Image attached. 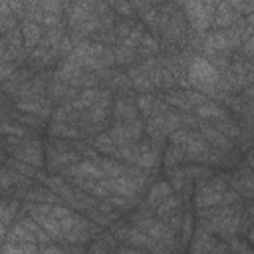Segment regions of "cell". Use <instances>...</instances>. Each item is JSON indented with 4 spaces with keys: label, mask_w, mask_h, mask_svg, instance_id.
<instances>
[{
    "label": "cell",
    "mask_w": 254,
    "mask_h": 254,
    "mask_svg": "<svg viewBox=\"0 0 254 254\" xmlns=\"http://www.w3.org/2000/svg\"><path fill=\"white\" fill-rule=\"evenodd\" d=\"M196 131L206 139V143H208L210 147H214V149H218V151H222V153H228V151L232 149V141H230L224 133H220L214 125L198 123V125H196Z\"/></svg>",
    "instance_id": "12"
},
{
    "label": "cell",
    "mask_w": 254,
    "mask_h": 254,
    "mask_svg": "<svg viewBox=\"0 0 254 254\" xmlns=\"http://www.w3.org/2000/svg\"><path fill=\"white\" fill-rule=\"evenodd\" d=\"M127 77H129V81H131V87H133V89H137L139 93H149V91H153V89H155V85L151 83L149 75L145 73V69H143L141 65L131 67Z\"/></svg>",
    "instance_id": "22"
},
{
    "label": "cell",
    "mask_w": 254,
    "mask_h": 254,
    "mask_svg": "<svg viewBox=\"0 0 254 254\" xmlns=\"http://www.w3.org/2000/svg\"><path fill=\"white\" fill-rule=\"evenodd\" d=\"M109 135L115 139L117 145L123 143H135L141 139L143 135V121L141 119H133V121H115Z\"/></svg>",
    "instance_id": "9"
},
{
    "label": "cell",
    "mask_w": 254,
    "mask_h": 254,
    "mask_svg": "<svg viewBox=\"0 0 254 254\" xmlns=\"http://www.w3.org/2000/svg\"><path fill=\"white\" fill-rule=\"evenodd\" d=\"M179 206H181V198L171 194V196H167L163 202H159V204L153 208V216H157V218H165V216H169L171 212L179 210Z\"/></svg>",
    "instance_id": "28"
},
{
    "label": "cell",
    "mask_w": 254,
    "mask_h": 254,
    "mask_svg": "<svg viewBox=\"0 0 254 254\" xmlns=\"http://www.w3.org/2000/svg\"><path fill=\"white\" fill-rule=\"evenodd\" d=\"M14 159L28 163L32 167H40L44 163V151L38 139H30V137H8V143L4 145Z\"/></svg>",
    "instance_id": "4"
},
{
    "label": "cell",
    "mask_w": 254,
    "mask_h": 254,
    "mask_svg": "<svg viewBox=\"0 0 254 254\" xmlns=\"http://www.w3.org/2000/svg\"><path fill=\"white\" fill-rule=\"evenodd\" d=\"M16 214H18V204L16 202L0 200V240L6 238V232L12 226V220L16 218Z\"/></svg>",
    "instance_id": "24"
},
{
    "label": "cell",
    "mask_w": 254,
    "mask_h": 254,
    "mask_svg": "<svg viewBox=\"0 0 254 254\" xmlns=\"http://www.w3.org/2000/svg\"><path fill=\"white\" fill-rule=\"evenodd\" d=\"M135 226L141 228L149 238H153L159 246V252H169L175 248V232L165 224L163 218H157L153 214H137L135 218Z\"/></svg>",
    "instance_id": "3"
},
{
    "label": "cell",
    "mask_w": 254,
    "mask_h": 254,
    "mask_svg": "<svg viewBox=\"0 0 254 254\" xmlns=\"http://www.w3.org/2000/svg\"><path fill=\"white\" fill-rule=\"evenodd\" d=\"M242 34L236 28H222L220 32H212L204 38V50L212 56H220L234 48H240Z\"/></svg>",
    "instance_id": "6"
},
{
    "label": "cell",
    "mask_w": 254,
    "mask_h": 254,
    "mask_svg": "<svg viewBox=\"0 0 254 254\" xmlns=\"http://www.w3.org/2000/svg\"><path fill=\"white\" fill-rule=\"evenodd\" d=\"M194 115H196L198 119H204V121H220V119H226V117H228L226 109L220 107L218 103L210 101V99H206V101H202L200 105H196V107H194Z\"/></svg>",
    "instance_id": "19"
},
{
    "label": "cell",
    "mask_w": 254,
    "mask_h": 254,
    "mask_svg": "<svg viewBox=\"0 0 254 254\" xmlns=\"http://www.w3.org/2000/svg\"><path fill=\"white\" fill-rule=\"evenodd\" d=\"M22 196L28 202H46V204H56L60 200V196L56 192H52L46 185L44 187H26V190L22 192Z\"/></svg>",
    "instance_id": "21"
},
{
    "label": "cell",
    "mask_w": 254,
    "mask_h": 254,
    "mask_svg": "<svg viewBox=\"0 0 254 254\" xmlns=\"http://www.w3.org/2000/svg\"><path fill=\"white\" fill-rule=\"evenodd\" d=\"M95 163L99 165L103 177H123L129 173V167H131L129 163H117L113 159H101V157H97Z\"/></svg>",
    "instance_id": "25"
},
{
    "label": "cell",
    "mask_w": 254,
    "mask_h": 254,
    "mask_svg": "<svg viewBox=\"0 0 254 254\" xmlns=\"http://www.w3.org/2000/svg\"><path fill=\"white\" fill-rule=\"evenodd\" d=\"M187 159V155H185V151L179 147V145H171L169 149H167V153H165V165L167 167H173V165H179L181 161H185Z\"/></svg>",
    "instance_id": "34"
},
{
    "label": "cell",
    "mask_w": 254,
    "mask_h": 254,
    "mask_svg": "<svg viewBox=\"0 0 254 254\" xmlns=\"http://www.w3.org/2000/svg\"><path fill=\"white\" fill-rule=\"evenodd\" d=\"M0 133L6 137H30V129L26 125L8 117H0Z\"/></svg>",
    "instance_id": "26"
},
{
    "label": "cell",
    "mask_w": 254,
    "mask_h": 254,
    "mask_svg": "<svg viewBox=\"0 0 254 254\" xmlns=\"http://www.w3.org/2000/svg\"><path fill=\"white\" fill-rule=\"evenodd\" d=\"M111 4L115 6V10L119 14H123V16H135V10H133V6H131L129 0H111Z\"/></svg>",
    "instance_id": "38"
},
{
    "label": "cell",
    "mask_w": 254,
    "mask_h": 254,
    "mask_svg": "<svg viewBox=\"0 0 254 254\" xmlns=\"http://www.w3.org/2000/svg\"><path fill=\"white\" fill-rule=\"evenodd\" d=\"M113 157L129 163V165H135V167H141V169L149 171V169H155L161 161V143H155V141L123 143V145L117 147Z\"/></svg>",
    "instance_id": "2"
},
{
    "label": "cell",
    "mask_w": 254,
    "mask_h": 254,
    "mask_svg": "<svg viewBox=\"0 0 254 254\" xmlns=\"http://www.w3.org/2000/svg\"><path fill=\"white\" fill-rule=\"evenodd\" d=\"M238 198H240V194L234 189L214 190V189L206 187L204 183H200L194 202L198 208H208V206H216V204H230V202H236Z\"/></svg>",
    "instance_id": "7"
},
{
    "label": "cell",
    "mask_w": 254,
    "mask_h": 254,
    "mask_svg": "<svg viewBox=\"0 0 254 254\" xmlns=\"http://www.w3.org/2000/svg\"><path fill=\"white\" fill-rule=\"evenodd\" d=\"M240 22V16L238 12L228 4V0H218L216 2V8H214V14H212V24L218 26V28H232Z\"/></svg>",
    "instance_id": "14"
},
{
    "label": "cell",
    "mask_w": 254,
    "mask_h": 254,
    "mask_svg": "<svg viewBox=\"0 0 254 254\" xmlns=\"http://www.w3.org/2000/svg\"><path fill=\"white\" fill-rule=\"evenodd\" d=\"M181 171H183V175H185V179L187 181H192V179H200V181H204V179H208V175H210V171H208V167H204V165H200V167H181Z\"/></svg>",
    "instance_id": "35"
},
{
    "label": "cell",
    "mask_w": 254,
    "mask_h": 254,
    "mask_svg": "<svg viewBox=\"0 0 254 254\" xmlns=\"http://www.w3.org/2000/svg\"><path fill=\"white\" fill-rule=\"evenodd\" d=\"M252 81V67L248 62H236L228 67L226 71V77L222 79V83L228 87V89H234V91H240L244 87H248Z\"/></svg>",
    "instance_id": "10"
},
{
    "label": "cell",
    "mask_w": 254,
    "mask_h": 254,
    "mask_svg": "<svg viewBox=\"0 0 254 254\" xmlns=\"http://www.w3.org/2000/svg\"><path fill=\"white\" fill-rule=\"evenodd\" d=\"M230 185H232V189H234L238 194L250 196V194H252V175H250V171H246V173H236V175L230 179Z\"/></svg>",
    "instance_id": "27"
},
{
    "label": "cell",
    "mask_w": 254,
    "mask_h": 254,
    "mask_svg": "<svg viewBox=\"0 0 254 254\" xmlns=\"http://www.w3.org/2000/svg\"><path fill=\"white\" fill-rule=\"evenodd\" d=\"M159 52V42L157 38H153L151 34H143L139 46H137V56H143V58H153L155 54Z\"/></svg>",
    "instance_id": "29"
},
{
    "label": "cell",
    "mask_w": 254,
    "mask_h": 254,
    "mask_svg": "<svg viewBox=\"0 0 254 254\" xmlns=\"http://www.w3.org/2000/svg\"><path fill=\"white\" fill-rule=\"evenodd\" d=\"M185 8H187V18L196 32H206L210 28L214 14L212 4H206L202 0H185Z\"/></svg>",
    "instance_id": "8"
},
{
    "label": "cell",
    "mask_w": 254,
    "mask_h": 254,
    "mask_svg": "<svg viewBox=\"0 0 254 254\" xmlns=\"http://www.w3.org/2000/svg\"><path fill=\"white\" fill-rule=\"evenodd\" d=\"M220 250H224V246L216 244V238H212V232L206 230L204 226H198L194 232L192 252H220Z\"/></svg>",
    "instance_id": "16"
},
{
    "label": "cell",
    "mask_w": 254,
    "mask_h": 254,
    "mask_svg": "<svg viewBox=\"0 0 254 254\" xmlns=\"http://www.w3.org/2000/svg\"><path fill=\"white\" fill-rule=\"evenodd\" d=\"M28 185H30V177L20 175L8 165H0V192H6L14 187H28Z\"/></svg>",
    "instance_id": "17"
},
{
    "label": "cell",
    "mask_w": 254,
    "mask_h": 254,
    "mask_svg": "<svg viewBox=\"0 0 254 254\" xmlns=\"http://www.w3.org/2000/svg\"><path fill=\"white\" fill-rule=\"evenodd\" d=\"M214 127H216L220 133H224L230 141H234V139H238V137H240V127H236V125L230 121V117L216 121V125H214Z\"/></svg>",
    "instance_id": "32"
},
{
    "label": "cell",
    "mask_w": 254,
    "mask_h": 254,
    "mask_svg": "<svg viewBox=\"0 0 254 254\" xmlns=\"http://www.w3.org/2000/svg\"><path fill=\"white\" fill-rule=\"evenodd\" d=\"M22 125H26V127H32V129H38V127H42V117H38V115H32V113H22L20 115V119H18Z\"/></svg>",
    "instance_id": "37"
},
{
    "label": "cell",
    "mask_w": 254,
    "mask_h": 254,
    "mask_svg": "<svg viewBox=\"0 0 254 254\" xmlns=\"http://www.w3.org/2000/svg\"><path fill=\"white\" fill-rule=\"evenodd\" d=\"M228 4L238 14H250L252 12V0H228Z\"/></svg>",
    "instance_id": "39"
},
{
    "label": "cell",
    "mask_w": 254,
    "mask_h": 254,
    "mask_svg": "<svg viewBox=\"0 0 254 254\" xmlns=\"http://www.w3.org/2000/svg\"><path fill=\"white\" fill-rule=\"evenodd\" d=\"M187 87L198 89L204 95H216L220 87V71L216 65L202 56H194L187 65Z\"/></svg>",
    "instance_id": "1"
},
{
    "label": "cell",
    "mask_w": 254,
    "mask_h": 254,
    "mask_svg": "<svg viewBox=\"0 0 254 254\" xmlns=\"http://www.w3.org/2000/svg\"><path fill=\"white\" fill-rule=\"evenodd\" d=\"M2 252H40L36 242H6L0 246Z\"/></svg>",
    "instance_id": "33"
},
{
    "label": "cell",
    "mask_w": 254,
    "mask_h": 254,
    "mask_svg": "<svg viewBox=\"0 0 254 254\" xmlns=\"http://www.w3.org/2000/svg\"><path fill=\"white\" fill-rule=\"evenodd\" d=\"M171 194H173V187H171V183H167V181H159V183H155V185L151 187L149 194H147L145 206H141V214H153V208H155L159 202H163L167 196H171Z\"/></svg>",
    "instance_id": "13"
},
{
    "label": "cell",
    "mask_w": 254,
    "mask_h": 254,
    "mask_svg": "<svg viewBox=\"0 0 254 254\" xmlns=\"http://www.w3.org/2000/svg\"><path fill=\"white\" fill-rule=\"evenodd\" d=\"M135 105H137V109H139L145 117H155V115H159V113H163V111L169 109V105H167L165 99H159V97H155V95H151V93H141V95H137Z\"/></svg>",
    "instance_id": "15"
},
{
    "label": "cell",
    "mask_w": 254,
    "mask_h": 254,
    "mask_svg": "<svg viewBox=\"0 0 254 254\" xmlns=\"http://www.w3.org/2000/svg\"><path fill=\"white\" fill-rule=\"evenodd\" d=\"M81 159L79 151L69 147L67 143H64L62 139H56L48 145V169L54 173H62L65 171L69 165L77 163Z\"/></svg>",
    "instance_id": "5"
},
{
    "label": "cell",
    "mask_w": 254,
    "mask_h": 254,
    "mask_svg": "<svg viewBox=\"0 0 254 254\" xmlns=\"http://www.w3.org/2000/svg\"><path fill=\"white\" fill-rule=\"evenodd\" d=\"M165 101H167L169 107L173 105V107L179 109V111H192V107L189 105V101H187V97H185L183 91H169V93L165 95Z\"/></svg>",
    "instance_id": "31"
},
{
    "label": "cell",
    "mask_w": 254,
    "mask_h": 254,
    "mask_svg": "<svg viewBox=\"0 0 254 254\" xmlns=\"http://www.w3.org/2000/svg\"><path fill=\"white\" fill-rule=\"evenodd\" d=\"M16 109H20L22 113L38 115V117H42V119H48V117L52 115L50 99H46L44 93H40V95H30V97H18V99H16Z\"/></svg>",
    "instance_id": "11"
},
{
    "label": "cell",
    "mask_w": 254,
    "mask_h": 254,
    "mask_svg": "<svg viewBox=\"0 0 254 254\" xmlns=\"http://www.w3.org/2000/svg\"><path fill=\"white\" fill-rule=\"evenodd\" d=\"M183 93H185V97H187V101H189V105L194 109L196 105H200L202 101H206V95L204 93H200L198 89H183Z\"/></svg>",
    "instance_id": "36"
},
{
    "label": "cell",
    "mask_w": 254,
    "mask_h": 254,
    "mask_svg": "<svg viewBox=\"0 0 254 254\" xmlns=\"http://www.w3.org/2000/svg\"><path fill=\"white\" fill-rule=\"evenodd\" d=\"M50 135L60 137V139H79L83 133L75 123L69 121H54L50 125Z\"/></svg>",
    "instance_id": "23"
},
{
    "label": "cell",
    "mask_w": 254,
    "mask_h": 254,
    "mask_svg": "<svg viewBox=\"0 0 254 254\" xmlns=\"http://www.w3.org/2000/svg\"><path fill=\"white\" fill-rule=\"evenodd\" d=\"M113 117L115 121H133V119H139V109L133 99L119 97L113 103Z\"/></svg>",
    "instance_id": "18"
},
{
    "label": "cell",
    "mask_w": 254,
    "mask_h": 254,
    "mask_svg": "<svg viewBox=\"0 0 254 254\" xmlns=\"http://www.w3.org/2000/svg\"><path fill=\"white\" fill-rule=\"evenodd\" d=\"M20 34H22V44H24V50H34L40 42H42V28L38 22L34 20H26L20 28Z\"/></svg>",
    "instance_id": "20"
},
{
    "label": "cell",
    "mask_w": 254,
    "mask_h": 254,
    "mask_svg": "<svg viewBox=\"0 0 254 254\" xmlns=\"http://www.w3.org/2000/svg\"><path fill=\"white\" fill-rule=\"evenodd\" d=\"M93 147L97 149V151H101V153H105V155H111L113 157V153L117 151V143H115V139L109 135V133H99L95 139H93Z\"/></svg>",
    "instance_id": "30"
},
{
    "label": "cell",
    "mask_w": 254,
    "mask_h": 254,
    "mask_svg": "<svg viewBox=\"0 0 254 254\" xmlns=\"http://www.w3.org/2000/svg\"><path fill=\"white\" fill-rule=\"evenodd\" d=\"M0 157H2V149H0Z\"/></svg>",
    "instance_id": "40"
}]
</instances>
